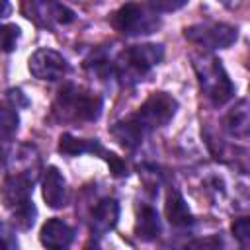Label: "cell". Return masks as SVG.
<instances>
[{
  "mask_svg": "<svg viewBox=\"0 0 250 250\" xmlns=\"http://www.w3.org/2000/svg\"><path fill=\"white\" fill-rule=\"evenodd\" d=\"M20 37H21V29L16 23H2L0 25V51L2 53L16 51Z\"/></svg>",
  "mask_w": 250,
  "mask_h": 250,
  "instance_id": "cell-20",
  "label": "cell"
},
{
  "mask_svg": "<svg viewBox=\"0 0 250 250\" xmlns=\"http://www.w3.org/2000/svg\"><path fill=\"white\" fill-rule=\"evenodd\" d=\"M0 248H18L16 232L6 223H0Z\"/></svg>",
  "mask_w": 250,
  "mask_h": 250,
  "instance_id": "cell-24",
  "label": "cell"
},
{
  "mask_svg": "<svg viewBox=\"0 0 250 250\" xmlns=\"http://www.w3.org/2000/svg\"><path fill=\"white\" fill-rule=\"evenodd\" d=\"M39 240L47 248H55V250L68 248L74 240V229L68 223H64L62 219H49L41 227Z\"/></svg>",
  "mask_w": 250,
  "mask_h": 250,
  "instance_id": "cell-12",
  "label": "cell"
},
{
  "mask_svg": "<svg viewBox=\"0 0 250 250\" xmlns=\"http://www.w3.org/2000/svg\"><path fill=\"white\" fill-rule=\"evenodd\" d=\"M59 152L66 156H80V154H100L102 158L105 156V148L100 145L98 139H78L74 135H62L59 139Z\"/></svg>",
  "mask_w": 250,
  "mask_h": 250,
  "instance_id": "cell-16",
  "label": "cell"
},
{
  "mask_svg": "<svg viewBox=\"0 0 250 250\" xmlns=\"http://www.w3.org/2000/svg\"><path fill=\"white\" fill-rule=\"evenodd\" d=\"M102 96L80 84L66 82L53 102L51 115L59 123H92L102 115Z\"/></svg>",
  "mask_w": 250,
  "mask_h": 250,
  "instance_id": "cell-2",
  "label": "cell"
},
{
  "mask_svg": "<svg viewBox=\"0 0 250 250\" xmlns=\"http://www.w3.org/2000/svg\"><path fill=\"white\" fill-rule=\"evenodd\" d=\"M191 64L199 82L201 92L205 94V98L215 105L221 107L227 102L232 100L234 96V84L230 82L225 66L221 64V61L211 55V53H193L191 55Z\"/></svg>",
  "mask_w": 250,
  "mask_h": 250,
  "instance_id": "cell-4",
  "label": "cell"
},
{
  "mask_svg": "<svg viewBox=\"0 0 250 250\" xmlns=\"http://www.w3.org/2000/svg\"><path fill=\"white\" fill-rule=\"evenodd\" d=\"M164 211H166V219L168 223L174 227V229H189L193 225V215L184 199V195L176 189V188H170L168 193H166V205H164Z\"/></svg>",
  "mask_w": 250,
  "mask_h": 250,
  "instance_id": "cell-13",
  "label": "cell"
},
{
  "mask_svg": "<svg viewBox=\"0 0 250 250\" xmlns=\"http://www.w3.org/2000/svg\"><path fill=\"white\" fill-rule=\"evenodd\" d=\"M27 68L29 72L37 78V80H47V82H55L61 80L68 74L70 66L66 62V59L53 51V49H37L29 61H27Z\"/></svg>",
  "mask_w": 250,
  "mask_h": 250,
  "instance_id": "cell-9",
  "label": "cell"
},
{
  "mask_svg": "<svg viewBox=\"0 0 250 250\" xmlns=\"http://www.w3.org/2000/svg\"><path fill=\"white\" fill-rule=\"evenodd\" d=\"M160 18L162 16L148 4V0L146 2H127L111 14V25L123 35L137 37V35L154 33L162 23Z\"/></svg>",
  "mask_w": 250,
  "mask_h": 250,
  "instance_id": "cell-5",
  "label": "cell"
},
{
  "mask_svg": "<svg viewBox=\"0 0 250 250\" xmlns=\"http://www.w3.org/2000/svg\"><path fill=\"white\" fill-rule=\"evenodd\" d=\"M225 131L240 141L248 139V129H250V119H248V100L242 98L227 115H225Z\"/></svg>",
  "mask_w": 250,
  "mask_h": 250,
  "instance_id": "cell-15",
  "label": "cell"
},
{
  "mask_svg": "<svg viewBox=\"0 0 250 250\" xmlns=\"http://www.w3.org/2000/svg\"><path fill=\"white\" fill-rule=\"evenodd\" d=\"M189 0H148V4L162 16V14H170V12H176L180 8H184Z\"/></svg>",
  "mask_w": 250,
  "mask_h": 250,
  "instance_id": "cell-22",
  "label": "cell"
},
{
  "mask_svg": "<svg viewBox=\"0 0 250 250\" xmlns=\"http://www.w3.org/2000/svg\"><path fill=\"white\" fill-rule=\"evenodd\" d=\"M12 217H14V225L21 230H27L33 227L35 223V217H37V211H35V205L33 201H27L16 209H12Z\"/></svg>",
  "mask_w": 250,
  "mask_h": 250,
  "instance_id": "cell-19",
  "label": "cell"
},
{
  "mask_svg": "<svg viewBox=\"0 0 250 250\" xmlns=\"http://www.w3.org/2000/svg\"><path fill=\"white\" fill-rule=\"evenodd\" d=\"M33 184H35L33 170H20V172L8 174L0 188V199H2L4 207L12 211V209L31 201Z\"/></svg>",
  "mask_w": 250,
  "mask_h": 250,
  "instance_id": "cell-8",
  "label": "cell"
},
{
  "mask_svg": "<svg viewBox=\"0 0 250 250\" xmlns=\"http://www.w3.org/2000/svg\"><path fill=\"white\" fill-rule=\"evenodd\" d=\"M232 234H234V238L238 240V244L242 248H248L250 246V221H248V217L234 219V223H232Z\"/></svg>",
  "mask_w": 250,
  "mask_h": 250,
  "instance_id": "cell-21",
  "label": "cell"
},
{
  "mask_svg": "<svg viewBox=\"0 0 250 250\" xmlns=\"http://www.w3.org/2000/svg\"><path fill=\"white\" fill-rule=\"evenodd\" d=\"M221 4H225L227 8H236L238 4H240V0H219Z\"/></svg>",
  "mask_w": 250,
  "mask_h": 250,
  "instance_id": "cell-27",
  "label": "cell"
},
{
  "mask_svg": "<svg viewBox=\"0 0 250 250\" xmlns=\"http://www.w3.org/2000/svg\"><path fill=\"white\" fill-rule=\"evenodd\" d=\"M43 199L51 209H61L68 203L66 180L57 166H49L43 176Z\"/></svg>",
  "mask_w": 250,
  "mask_h": 250,
  "instance_id": "cell-11",
  "label": "cell"
},
{
  "mask_svg": "<svg viewBox=\"0 0 250 250\" xmlns=\"http://www.w3.org/2000/svg\"><path fill=\"white\" fill-rule=\"evenodd\" d=\"M184 35L189 43L197 45L203 51L227 49L238 39V29L229 23L219 21H203L184 29Z\"/></svg>",
  "mask_w": 250,
  "mask_h": 250,
  "instance_id": "cell-7",
  "label": "cell"
},
{
  "mask_svg": "<svg viewBox=\"0 0 250 250\" xmlns=\"http://www.w3.org/2000/svg\"><path fill=\"white\" fill-rule=\"evenodd\" d=\"M160 217H158V211L148 205V203H143L139 209H137V221H135V234L139 240L143 242H150L154 240L158 234H160Z\"/></svg>",
  "mask_w": 250,
  "mask_h": 250,
  "instance_id": "cell-14",
  "label": "cell"
},
{
  "mask_svg": "<svg viewBox=\"0 0 250 250\" xmlns=\"http://www.w3.org/2000/svg\"><path fill=\"white\" fill-rule=\"evenodd\" d=\"M164 59V47L158 43L131 45L113 57V80L121 86L139 84Z\"/></svg>",
  "mask_w": 250,
  "mask_h": 250,
  "instance_id": "cell-3",
  "label": "cell"
},
{
  "mask_svg": "<svg viewBox=\"0 0 250 250\" xmlns=\"http://www.w3.org/2000/svg\"><path fill=\"white\" fill-rule=\"evenodd\" d=\"M10 12H12L10 2H8V0H0V20L6 18V16H10Z\"/></svg>",
  "mask_w": 250,
  "mask_h": 250,
  "instance_id": "cell-26",
  "label": "cell"
},
{
  "mask_svg": "<svg viewBox=\"0 0 250 250\" xmlns=\"http://www.w3.org/2000/svg\"><path fill=\"white\" fill-rule=\"evenodd\" d=\"M84 68L100 80H113V55L105 47H98L84 59Z\"/></svg>",
  "mask_w": 250,
  "mask_h": 250,
  "instance_id": "cell-17",
  "label": "cell"
},
{
  "mask_svg": "<svg viewBox=\"0 0 250 250\" xmlns=\"http://www.w3.org/2000/svg\"><path fill=\"white\" fill-rule=\"evenodd\" d=\"M188 246H203V248H217V246H223L221 238L219 236H209V238H203V240H193L189 242Z\"/></svg>",
  "mask_w": 250,
  "mask_h": 250,
  "instance_id": "cell-25",
  "label": "cell"
},
{
  "mask_svg": "<svg viewBox=\"0 0 250 250\" xmlns=\"http://www.w3.org/2000/svg\"><path fill=\"white\" fill-rule=\"evenodd\" d=\"M105 162L109 164V170H111V174L113 176H117V178H121V176H127V164H125V160H121L117 154H113V152H105Z\"/></svg>",
  "mask_w": 250,
  "mask_h": 250,
  "instance_id": "cell-23",
  "label": "cell"
},
{
  "mask_svg": "<svg viewBox=\"0 0 250 250\" xmlns=\"http://www.w3.org/2000/svg\"><path fill=\"white\" fill-rule=\"evenodd\" d=\"M20 10L31 23L49 31L64 27L76 20V14L59 0H21Z\"/></svg>",
  "mask_w": 250,
  "mask_h": 250,
  "instance_id": "cell-6",
  "label": "cell"
},
{
  "mask_svg": "<svg viewBox=\"0 0 250 250\" xmlns=\"http://www.w3.org/2000/svg\"><path fill=\"white\" fill-rule=\"evenodd\" d=\"M18 107L14 105H2L0 104V141H8L16 135L20 117H18Z\"/></svg>",
  "mask_w": 250,
  "mask_h": 250,
  "instance_id": "cell-18",
  "label": "cell"
},
{
  "mask_svg": "<svg viewBox=\"0 0 250 250\" xmlns=\"http://www.w3.org/2000/svg\"><path fill=\"white\" fill-rule=\"evenodd\" d=\"M176 109H178L176 98H172L166 92H152L135 113L115 121L109 133L115 137V141L121 146L133 150L152 131L170 123L172 117L176 115Z\"/></svg>",
  "mask_w": 250,
  "mask_h": 250,
  "instance_id": "cell-1",
  "label": "cell"
},
{
  "mask_svg": "<svg viewBox=\"0 0 250 250\" xmlns=\"http://www.w3.org/2000/svg\"><path fill=\"white\" fill-rule=\"evenodd\" d=\"M119 219V203L115 197H104L92 207L90 229L96 236H104L115 229Z\"/></svg>",
  "mask_w": 250,
  "mask_h": 250,
  "instance_id": "cell-10",
  "label": "cell"
}]
</instances>
